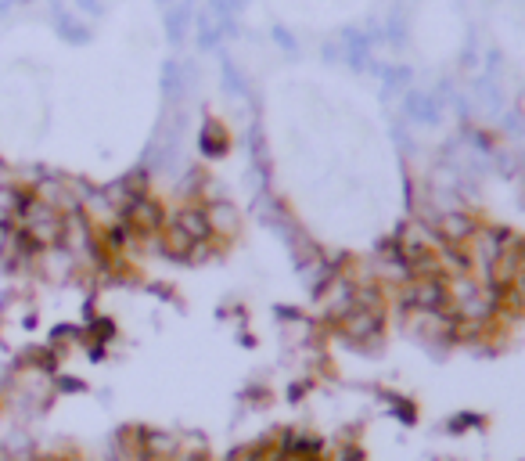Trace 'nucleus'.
<instances>
[{"label":"nucleus","mask_w":525,"mask_h":461,"mask_svg":"<svg viewBox=\"0 0 525 461\" xmlns=\"http://www.w3.org/2000/svg\"><path fill=\"white\" fill-rule=\"evenodd\" d=\"M227 461H291V433H277V436H263L256 443H245Z\"/></svg>","instance_id":"1"}]
</instances>
